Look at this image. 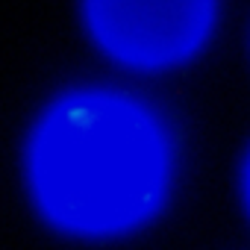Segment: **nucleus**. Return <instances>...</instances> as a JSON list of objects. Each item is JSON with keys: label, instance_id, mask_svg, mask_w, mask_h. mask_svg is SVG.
Instances as JSON below:
<instances>
[{"label": "nucleus", "instance_id": "1", "mask_svg": "<svg viewBox=\"0 0 250 250\" xmlns=\"http://www.w3.org/2000/svg\"><path fill=\"white\" fill-rule=\"evenodd\" d=\"M44 212L77 232H118L150 215L165 191L168 153L159 127L112 94H77L53 106L30 150Z\"/></svg>", "mask_w": 250, "mask_h": 250}, {"label": "nucleus", "instance_id": "2", "mask_svg": "<svg viewBox=\"0 0 250 250\" xmlns=\"http://www.w3.org/2000/svg\"><path fill=\"white\" fill-rule=\"evenodd\" d=\"M88 21L100 44L118 59L165 65L203 42L212 0H88Z\"/></svg>", "mask_w": 250, "mask_h": 250}, {"label": "nucleus", "instance_id": "3", "mask_svg": "<svg viewBox=\"0 0 250 250\" xmlns=\"http://www.w3.org/2000/svg\"><path fill=\"white\" fill-rule=\"evenodd\" d=\"M244 186H247V200H250V165H247V183Z\"/></svg>", "mask_w": 250, "mask_h": 250}]
</instances>
